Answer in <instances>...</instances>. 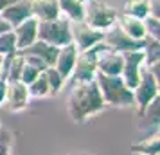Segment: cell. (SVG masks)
Instances as JSON below:
<instances>
[{
    "mask_svg": "<svg viewBox=\"0 0 160 155\" xmlns=\"http://www.w3.org/2000/svg\"><path fill=\"white\" fill-rule=\"evenodd\" d=\"M70 33H72V44L78 47V51H87L95 44L102 42L104 33L101 31H94L83 22H70Z\"/></svg>",
    "mask_w": 160,
    "mask_h": 155,
    "instance_id": "cell-10",
    "label": "cell"
},
{
    "mask_svg": "<svg viewBox=\"0 0 160 155\" xmlns=\"http://www.w3.org/2000/svg\"><path fill=\"white\" fill-rule=\"evenodd\" d=\"M31 13L32 18H36L38 22H47L61 16L58 0H31Z\"/></svg>",
    "mask_w": 160,
    "mask_h": 155,
    "instance_id": "cell-17",
    "label": "cell"
},
{
    "mask_svg": "<svg viewBox=\"0 0 160 155\" xmlns=\"http://www.w3.org/2000/svg\"><path fill=\"white\" fill-rule=\"evenodd\" d=\"M106 108L102 101L101 92L97 89L95 81L87 83H74L70 94H68V103H67V112L68 117L76 125H85L90 119H94L97 114H101Z\"/></svg>",
    "mask_w": 160,
    "mask_h": 155,
    "instance_id": "cell-1",
    "label": "cell"
},
{
    "mask_svg": "<svg viewBox=\"0 0 160 155\" xmlns=\"http://www.w3.org/2000/svg\"><path fill=\"white\" fill-rule=\"evenodd\" d=\"M58 49L59 47H54V45H49V44H45V42L36 40L32 45L25 47L20 52H22L23 56H36L42 61H45L47 67H54V61H56V56H58Z\"/></svg>",
    "mask_w": 160,
    "mask_h": 155,
    "instance_id": "cell-16",
    "label": "cell"
},
{
    "mask_svg": "<svg viewBox=\"0 0 160 155\" xmlns=\"http://www.w3.org/2000/svg\"><path fill=\"white\" fill-rule=\"evenodd\" d=\"M23 59H25V63H29L31 67H34L40 72H43L45 69H49V67L45 65V61H42V59L36 58V56H23Z\"/></svg>",
    "mask_w": 160,
    "mask_h": 155,
    "instance_id": "cell-28",
    "label": "cell"
},
{
    "mask_svg": "<svg viewBox=\"0 0 160 155\" xmlns=\"http://www.w3.org/2000/svg\"><path fill=\"white\" fill-rule=\"evenodd\" d=\"M6 31H11V25H9V23L0 16V34H2V33H6Z\"/></svg>",
    "mask_w": 160,
    "mask_h": 155,
    "instance_id": "cell-32",
    "label": "cell"
},
{
    "mask_svg": "<svg viewBox=\"0 0 160 155\" xmlns=\"http://www.w3.org/2000/svg\"><path fill=\"white\" fill-rule=\"evenodd\" d=\"M158 87H160V83L153 78L151 72L144 67V69H142V72H140V81H138V85L133 89V101H135L137 116L144 110L148 105L151 103L153 99L160 97Z\"/></svg>",
    "mask_w": 160,
    "mask_h": 155,
    "instance_id": "cell-6",
    "label": "cell"
},
{
    "mask_svg": "<svg viewBox=\"0 0 160 155\" xmlns=\"http://www.w3.org/2000/svg\"><path fill=\"white\" fill-rule=\"evenodd\" d=\"M102 42L108 45L112 51L115 52H130V51H142V47H144V40H131L124 34L122 31L119 29V27H112V29L104 31V36H102Z\"/></svg>",
    "mask_w": 160,
    "mask_h": 155,
    "instance_id": "cell-9",
    "label": "cell"
},
{
    "mask_svg": "<svg viewBox=\"0 0 160 155\" xmlns=\"http://www.w3.org/2000/svg\"><path fill=\"white\" fill-rule=\"evenodd\" d=\"M158 2H160V0H149V16H155V18H160Z\"/></svg>",
    "mask_w": 160,
    "mask_h": 155,
    "instance_id": "cell-30",
    "label": "cell"
},
{
    "mask_svg": "<svg viewBox=\"0 0 160 155\" xmlns=\"http://www.w3.org/2000/svg\"><path fill=\"white\" fill-rule=\"evenodd\" d=\"M59 15L70 22H83V4L79 0H58Z\"/></svg>",
    "mask_w": 160,
    "mask_h": 155,
    "instance_id": "cell-20",
    "label": "cell"
},
{
    "mask_svg": "<svg viewBox=\"0 0 160 155\" xmlns=\"http://www.w3.org/2000/svg\"><path fill=\"white\" fill-rule=\"evenodd\" d=\"M16 52V42L13 31H6L0 34V56H8Z\"/></svg>",
    "mask_w": 160,
    "mask_h": 155,
    "instance_id": "cell-25",
    "label": "cell"
},
{
    "mask_svg": "<svg viewBox=\"0 0 160 155\" xmlns=\"http://www.w3.org/2000/svg\"><path fill=\"white\" fill-rule=\"evenodd\" d=\"M158 116H160V97L153 99L144 110L138 114V117L144 121V128H149V132H158Z\"/></svg>",
    "mask_w": 160,
    "mask_h": 155,
    "instance_id": "cell-19",
    "label": "cell"
},
{
    "mask_svg": "<svg viewBox=\"0 0 160 155\" xmlns=\"http://www.w3.org/2000/svg\"><path fill=\"white\" fill-rule=\"evenodd\" d=\"M97 72L104 76H121L122 72V54L106 49L97 59Z\"/></svg>",
    "mask_w": 160,
    "mask_h": 155,
    "instance_id": "cell-14",
    "label": "cell"
},
{
    "mask_svg": "<svg viewBox=\"0 0 160 155\" xmlns=\"http://www.w3.org/2000/svg\"><path fill=\"white\" fill-rule=\"evenodd\" d=\"M115 27L122 31L124 34L131 40H144L146 38V31H144V23L142 20H138V18H133L130 15H117V20H115Z\"/></svg>",
    "mask_w": 160,
    "mask_h": 155,
    "instance_id": "cell-15",
    "label": "cell"
},
{
    "mask_svg": "<svg viewBox=\"0 0 160 155\" xmlns=\"http://www.w3.org/2000/svg\"><path fill=\"white\" fill-rule=\"evenodd\" d=\"M146 67L144 63V52L142 51H130L122 54V72L121 78L126 83L128 89H135L140 81V72Z\"/></svg>",
    "mask_w": 160,
    "mask_h": 155,
    "instance_id": "cell-7",
    "label": "cell"
},
{
    "mask_svg": "<svg viewBox=\"0 0 160 155\" xmlns=\"http://www.w3.org/2000/svg\"><path fill=\"white\" fill-rule=\"evenodd\" d=\"M4 132H6V130H4V128H2V125H0V137H2V135H4Z\"/></svg>",
    "mask_w": 160,
    "mask_h": 155,
    "instance_id": "cell-36",
    "label": "cell"
},
{
    "mask_svg": "<svg viewBox=\"0 0 160 155\" xmlns=\"http://www.w3.org/2000/svg\"><path fill=\"white\" fill-rule=\"evenodd\" d=\"M78 47L74 44H67L63 47H59L58 49V56H56V61H54V69L58 70V74L68 81V78H70V74L74 70V65H76V59H78Z\"/></svg>",
    "mask_w": 160,
    "mask_h": 155,
    "instance_id": "cell-11",
    "label": "cell"
},
{
    "mask_svg": "<svg viewBox=\"0 0 160 155\" xmlns=\"http://www.w3.org/2000/svg\"><path fill=\"white\" fill-rule=\"evenodd\" d=\"M94 81L97 83V89L101 92V97L106 106L113 108H135L133 101V90L126 87L121 76H104L95 74Z\"/></svg>",
    "mask_w": 160,
    "mask_h": 155,
    "instance_id": "cell-2",
    "label": "cell"
},
{
    "mask_svg": "<svg viewBox=\"0 0 160 155\" xmlns=\"http://www.w3.org/2000/svg\"><path fill=\"white\" fill-rule=\"evenodd\" d=\"M31 96L29 90H27V85H23L22 81H6V103L4 106L8 108L9 112H23L27 106H29Z\"/></svg>",
    "mask_w": 160,
    "mask_h": 155,
    "instance_id": "cell-8",
    "label": "cell"
},
{
    "mask_svg": "<svg viewBox=\"0 0 160 155\" xmlns=\"http://www.w3.org/2000/svg\"><path fill=\"white\" fill-rule=\"evenodd\" d=\"M0 16L13 29L18 23L25 22L27 18L32 16V13H31V0H15V2H11L9 6H6V8L0 11Z\"/></svg>",
    "mask_w": 160,
    "mask_h": 155,
    "instance_id": "cell-12",
    "label": "cell"
},
{
    "mask_svg": "<svg viewBox=\"0 0 160 155\" xmlns=\"http://www.w3.org/2000/svg\"><path fill=\"white\" fill-rule=\"evenodd\" d=\"M133 155H160V132H151L148 137L130 146Z\"/></svg>",
    "mask_w": 160,
    "mask_h": 155,
    "instance_id": "cell-18",
    "label": "cell"
},
{
    "mask_svg": "<svg viewBox=\"0 0 160 155\" xmlns=\"http://www.w3.org/2000/svg\"><path fill=\"white\" fill-rule=\"evenodd\" d=\"M11 2H15V0H0V11H2V9L6 8V6H9Z\"/></svg>",
    "mask_w": 160,
    "mask_h": 155,
    "instance_id": "cell-33",
    "label": "cell"
},
{
    "mask_svg": "<svg viewBox=\"0 0 160 155\" xmlns=\"http://www.w3.org/2000/svg\"><path fill=\"white\" fill-rule=\"evenodd\" d=\"M142 52H144L146 67L151 65V63H155V61H160V40H153V38L146 36Z\"/></svg>",
    "mask_w": 160,
    "mask_h": 155,
    "instance_id": "cell-22",
    "label": "cell"
},
{
    "mask_svg": "<svg viewBox=\"0 0 160 155\" xmlns=\"http://www.w3.org/2000/svg\"><path fill=\"white\" fill-rule=\"evenodd\" d=\"M68 155H94V153H88V152H72Z\"/></svg>",
    "mask_w": 160,
    "mask_h": 155,
    "instance_id": "cell-34",
    "label": "cell"
},
{
    "mask_svg": "<svg viewBox=\"0 0 160 155\" xmlns=\"http://www.w3.org/2000/svg\"><path fill=\"white\" fill-rule=\"evenodd\" d=\"M79 2H81V4H85V2H88V0H79Z\"/></svg>",
    "mask_w": 160,
    "mask_h": 155,
    "instance_id": "cell-37",
    "label": "cell"
},
{
    "mask_svg": "<svg viewBox=\"0 0 160 155\" xmlns=\"http://www.w3.org/2000/svg\"><path fill=\"white\" fill-rule=\"evenodd\" d=\"M38 40L54 45V47H63L67 44H72L70 20H67L65 16H58L54 20L38 22Z\"/></svg>",
    "mask_w": 160,
    "mask_h": 155,
    "instance_id": "cell-5",
    "label": "cell"
},
{
    "mask_svg": "<svg viewBox=\"0 0 160 155\" xmlns=\"http://www.w3.org/2000/svg\"><path fill=\"white\" fill-rule=\"evenodd\" d=\"M11 31H13V34H15L16 51H23L25 47L32 45L38 40V20L31 16L25 22L18 23L16 27H13Z\"/></svg>",
    "mask_w": 160,
    "mask_h": 155,
    "instance_id": "cell-13",
    "label": "cell"
},
{
    "mask_svg": "<svg viewBox=\"0 0 160 155\" xmlns=\"http://www.w3.org/2000/svg\"><path fill=\"white\" fill-rule=\"evenodd\" d=\"M6 103V80L0 78V106H4Z\"/></svg>",
    "mask_w": 160,
    "mask_h": 155,
    "instance_id": "cell-31",
    "label": "cell"
},
{
    "mask_svg": "<svg viewBox=\"0 0 160 155\" xmlns=\"http://www.w3.org/2000/svg\"><path fill=\"white\" fill-rule=\"evenodd\" d=\"M106 49H108V45L104 42H99V44H95L94 47H90L87 51H79L76 65H74V70L70 74V78H68L70 85L94 81L95 74H97V59Z\"/></svg>",
    "mask_w": 160,
    "mask_h": 155,
    "instance_id": "cell-3",
    "label": "cell"
},
{
    "mask_svg": "<svg viewBox=\"0 0 160 155\" xmlns=\"http://www.w3.org/2000/svg\"><path fill=\"white\" fill-rule=\"evenodd\" d=\"M2 63H4V56H0V78H2Z\"/></svg>",
    "mask_w": 160,
    "mask_h": 155,
    "instance_id": "cell-35",
    "label": "cell"
},
{
    "mask_svg": "<svg viewBox=\"0 0 160 155\" xmlns=\"http://www.w3.org/2000/svg\"><path fill=\"white\" fill-rule=\"evenodd\" d=\"M43 74H45V80H47V85H49V90H51V96L59 94V92H61V89H63V85H65L67 81L61 78V76H59L58 70H56L54 67L45 69Z\"/></svg>",
    "mask_w": 160,
    "mask_h": 155,
    "instance_id": "cell-23",
    "label": "cell"
},
{
    "mask_svg": "<svg viewBox=\"0 0 160 155\" xmlns=\"http://www.w3.org/2000/svg\"><path fill=\"white\" fill-rule=\"evenodd\" d=\"M124 15L144 20L149 16V0H124Z\"/></svg>",
    "mask_w": 160,
    "mask_h": 155,
    "instance_id": "cell-21",
    "label": "cell"
},
{
    "mask_svg": "<svg viewBox=\"0 0 160 155\" xmlns=\"http://www.w3.org/2000/svg\"><path fill=\"white\" fill-rule=\"evenodd\" d=\"M144 31L146 36L153 38V40H160V18H155V16H146L144 20Z\"/></svg>",
    "mask_w": 160,
    "mask_h": 155,
    "instance_id": "cell-26",
    "label": "cell"
},
{
    "mask_svg": "<svg viewBox=\"0 0 160 155\" xmlns=\"http://www.w3.org/2000/svg\"><path fill=\"white\" fill-rule=\"evenodd\" d=\"M40 74H42L40 70H36L34 67H31L29 63H25L23 69H22V72H20V80H18V81H22L23 85H27V87H29V85L36 80Z\"/></svg>",
    "mask_w": 160,
    "mask_h": 155,
    "instance_id": "cell-27",
    "label": "cell"
},
{
    "mask_svg": "<svg viewBox=\"0 0 160 155\" xmlns=\"http://www.w3.org/2000/svg\"><path fill=\"white\" fill-rule=\"evenodd\" d=\"M27 90H29V96L31 97H38V99H40V97H49V96H51V90H49L47 80H45V74L43 72L40 74L36 80L27 87Z\"/></svg>",
    "mask_w": 160,
    "mask_h": 155,
    "instance_id": "cell-24",
    "label": "cell"
},
{
    "mask_svg": "<svg viewBox=\"0 0 160 155\" xmlns=\"http://www.w3.org/2000/svg\"><path fill=\"white\" fill-rule=\"evenodd\" d=\"M9 141H11V135H9V132L6 130L4 135L0 137V155H11L9 153Z\"/></svg>",
    "mask_w": 160,
    "mask_h": 155,
    "instance_id": "cell-29",
    "label": "cell"
},
{
    "mask_svg": "<svg viewBox=\"0 0 160 155\" xmlns=\"http://www.w3.org/2000/svg\"><path fill=\"white\" fill-rule=\"evenodd\" d=\"M117 15L119 13L115 8H112L104 2H99V0H88L83 4V23L94 31L104 33V31L112 29L115 25Z\"/></svg>",
    "mask_w": 160,
    "mask_h": 155,
    "instance_id": "cell-4",
    "label": "cell"
}]
</instances>
